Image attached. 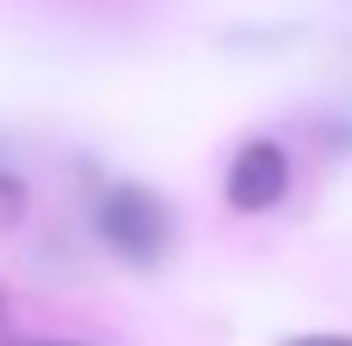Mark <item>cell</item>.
Here are the masks:
<instances>
[{
  "mask_svg": "<svg viewBox=\"0 0 352 346\" xmlns=\"http://www.w3.org/2000/svg\"><path fill=\"white\" fill-rule=\"evenodd\" d=\"M50 346H62V340H50Z\"/></svg>",
  "mask_w": 352,
  "mask_h": 346,
  "instance_id": "277c9868",
  "label": "cell"
},
{
  "mask_svg": "<svg viewBox=\"0 0 352 346\" xmlns=\"http://www.w3.org/2000/svg\"><path fill=\"white\" fill-rule=\"evenodd\" d=\"M93 229H99V241H105L111 254H124V260H155V254L167 248V235H173V217H167V204H161L155 192L118 186V192L99 198Z\"/></svg>",
  "mask_w": 352,
  "mask_h": 346,
  "instance_id": "6da1fadb",
  "label": "cell"
},
{
  "mask_svg": "<svg viewBox=\"0 0 352 346\" xmlns=\"http://www.w3.org/2000/svg\"><path fill=\"white\" fill-rule=\"evenodd\" d=\"M223 192H229L235 210H272V204L291 192V155H285V142H272V136L241 142L235 161H229Z\"/></svg>",
  "mask_w": 352,
  "mask_h": 346,
  "instance_id": "7a4b0ae2",
  "label": "cell"
},
{
  "mask_svg": "<svg viewBox=\"0 0 352 346\" xmlns=\"http://www.w3.org/2000/svg\"><path fill=\"white\" fill-rule=\"evenodd\" d=\"M285 346H352V334H309V340H285Z\"/></svg>",
  "mask_w": 352,
  "mask_h": 346,
  "instance_id": "3957f363",
  "label": "cell"
}]
</instances>
